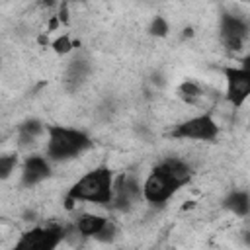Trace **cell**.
Instances as JSON below:
<instances>
[{
    "instance_id": "6da1fadb",
    "label": "cell",
    "mask_w": 250,
    "mask_h": 250,
    "mask_svg": "<svg viewBox=\"0 0 250 250\" xmlns=\"http://www.w3.org/2000/svg\"><path fill=\"white\" fill-rule=\"evenodd\" d=\"M113 199V176L105 166L94 168L84 174L68 191L66 207H72L74 201H90V203H111Z\"/></svg>"
},
{
    "instance_id": "7a4b0ae2",
    "label": "cell",
    "mask_w": 250,
    "mask_h": 250,
    "mask_svg": "<svg viewBox=\"0 0 250 250\" xmlns=\"http://www.w3.org/2000/svg\"><path fill=\"white\" fill-rule=\"evenodd\" d=\"M86 146H90V139L86 137V133L62 125L47 127V154L53 160H64L80 154Z\"/></svg>"
},
{
    "instance_id": "3957f363",
    "label": "cell",
    "mask_w": 250,
    "mask_h": 250,
    "mask_svg": "<svg viewBox=\"0 0 250 250\" xmlns=\"http://www.w3.org/2000/svg\"><path fill=\"white\" fill-rule=\"evenodd\" d=\"M178 188H182V182L174 176L172 168L164 160L145 180V184H143V197L146 201H150V203H164V201H168L174 195V191Z\"/></svg>"
},
{
    "instance_id": "277c9868",
    "label": "cell",
    "mask_w": 250,
    "mask_h": 250,
    "mask_svg": "<svg viewBox=\"0 0 250 250\" xmlns=\"http://www.w3.org/2000/svg\"><path fill=\"white\" fill-rule=\"evenodd\" d=\"M64 232L61 227H35L21 234L16 242V250H53L62 240Z\"/></svg>"
},
{
    "instance_id": "5b68a950",
    "label": "cell",
    "mask_w": 250,
    "mask_h": 250,
    "mask_svg": "<svg viewBox=\"0 0 250 250\" xmlns=\"http://www.w3.org/2000/svg\"><path fill=\"white\" fill-rule=\"evenodd\" d=\"M217 133H219V125L215 123V119L211 115L203 113V115H195V117H189L188 121L180 123L172 131V137L191 139V141H211L217 137Z\"/></svg>"
},
{
    "instance_id": "8992f818",
    "label": "cell",
    "mask_w": 250,
    "mask_h": 250,
    "mask_svg": "<svg viewBox=\"0 0 250 250\" xmlns=\"http://www.w3.org/2000/svg\"><path fill=\"white\" fill-rule=\"evenodd\" d=\"M227 76V98L232 105H242L250 96V72L246 68H225Z\"/></svg>"
},
{
    "instance_id": "52a82bcc",
    "label": "cell",
    "mask_w": 250,
    "mask_h": 250,
    "mask_svg": "<svg viewBox=\"0 0 250 250\" xmlns=\"http://www.w3.org/2000/svg\"><path fill=\"white\" fill-rule=\"evenodd\" d=\"M246 35H248V25H246L244 20H240L238 16H230V14L223 16V20H221V37H223L225 47H229L232 51H240Z\"/></svg>"
},
{
    "instance_id": "ba28073f",
    "label": "cell",
    "mask_w": 250,
    "mask_h": 250,
    "mask_svg": "<svg viewBox=\"0 0 250 250\" xmlns=\"http://www.w3.org/2000/svg\"><path fill=\"white\" fill-rule=\"evenodd\" d=\"M51 174V166H49V160L45 156H29L25 162H23V168H21V182L27 184V186H33V184H39L43 182L47 176Z\"/></svg>"
},
{
    "instance_id": "9c48e42d",
    "label": "cell",
    "mask_w": 250,
    "mask_h": 250,
    "mask_svg": "<svg viewBox=\"0 0 250 250\" xmlns=\"http://www.w3.org/2000/svg\"><path fill=\"white\" fill-rule=\"evenodd\" d=\"M107 219L102 217V215H94V213H84L78 217L76 221V230L82 234V236H96L100 234L105 227H107Z\"/></svg>"
},
{
    "instance_id": "30bf717a",
    "label": "cell",
    "mask_w": 250,
    "mask_h": 250,
    "mask_svg": "<svg viewBox=\"0 0 250 250\" xmlns=\"http://www.w3.org/2000/svg\"><path fill=\"white\" fill-rule=\"evenodd\" d=\"M178 94H180V98H182L188 105H197V104L201 102V98H203V90H201L195 82H191V80L182 82L180 88H178Z\"/></svg>"
},
{
    "instance_id": "8fae6325",
    "label": "cell",
    "mask_w": 250,
    "mask_h": 250,
    "mask_svg": "<svg viewBox=\"0 0 250 250\" xmlns=\"http://www.w3.org/2000/svg\"><path fill=\"white\" fill-rule=\"evenodd\" d=\"M225 203L236 215H248L250 213V195L246 191H234V193H230Z\"/></svg>"
},
{
    "instance_id": "7c38bea8",
    "label": "cell",
    "mask_w": 250,
    "mask_h": 250,
    "mask_svg": "<svg viewBox=\"0 0 250 250\" xmlns=\"http://www.w3.org/2000/svg\"><path fill=\"white\" fill-rule=\"evenodd\" d=\"M16 164H18L16 154H4V156H0V176H2V180H6L12 174V170L16 168Z\"/></svg>"
},
{
    "instance_id": "4fadbf2b",
    "label": "cell",
    "mask_w": 250,
    "mask_h": 250,
    "mask_svg": "<svg viewBox=\"0 0 250 250\" xmlns=\"http://www.w3.org/2000/svg\"><path fill=\"white\" fill-rule=\"evenodd\" d=\"M72 47H74V45H72V41H70L68 35H62V37H59V39L53 41V49H55V53H59V55H66Z\"/></svg>"
},
{
    "instance_id": "5bb4252c",
    "label": "cell",
    "mask_w": 250,
    "mask_h": 250,
    "mask_svg": "<svg viewBox=\"0 0 250 250\" xmlns=\"http://www.w3.org/2000/svg\"><path fill=\"white\" fill-rule=\"evenodd\" d=\"M166 31H168V23H166V20L160 18V16H156V18L152 20L150 33H154V35H166Z\"/></svg>"
},
{
    "instance_id": "9a60e30c",
    "label": "cell",
    "mask_w": 250,
    "mask_h": 250,
    "mask_svg": "<svg viewBox=\"0 0 250 250\" xmlns=\"http://www.w3.org/2000/svg\"><path fill=\"white\" fill-rule=\"evenodd\" d=\"M242 68H246V70L250 72V53H248V55L242 59Z\"/></svg>"
},
{
    "instance_id": "2e32d148",
    "label": "cell",
    "mask_w": 250,
    "mask_h": 250,
    "mask_svg": "<svg viewBox=\"0 0 250 250\" xmlns=\"http://www.w3.org/2000/svg\"><path fill=\"white\" fill-rule=\"evenodd\" d=\"M244 2H250V0H244Z\"/></svg>"
},
{
    "instance_id": "e0dca14e",
    "label": "cell",
    "mask_w": 250,
    "mask_h": 250,
    "mask_svg": "<svg viewBox=\"0 0 250 250\" xmlns=\"http://www.w3.org/2000/svg\"><path fill=\"white\" fill-rule=\"evenodd\" d=\"M248 123H250V119H248Z\"/></svg>"
}]
</instances>
